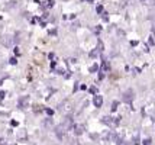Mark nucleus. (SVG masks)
<instances>
[{"label":"nucleus","mask_w":155,"mask_h":145,"mask_svg":"<svg viewBox=\"0 0 155 145\" xmlns=\"http://www.w3.org/2000/svg\"><path fill=\"white\" fill-rule=\"evenodd\" d=\"M96 12H97V13H101V12H103V6H101V5H99V6L96 7Z\"/></svg>","instance_id":"obj_6"},{"label":"nucleus","mask_w":155,"mask_h":145,"mask_svg":"<svg viewBox=\"0 0 155 145\" xmlns=\"http://www.w3.org/2000/svg\"><path fill=\"white\" fill-rule=\"evenodd\" d=\"M45 112H47V113H48V115H51V116H52V113H54V112H52V110H51V109H47V110H45Z\"/></svg>","instance_id":"obj_13"},{"label":"nucleus","mask_w":155,"mask_h":145,"mask_svg":"<svg viewBox=\"0 0 155 145\" xmlns=\"http://www.w3.org/2000/svg\"><path fill=\"white\" fill-rule=\"evenodd\" d=\"M107 64H106V61L103 62V65H101V73H106V71H107Z\"/></svg>","instance_id":"obj_4"},{"label":"nucleus","mask_w":155,"mask_h":145,"mask_svg":"<svg viewBox=\"0 0 155 145\" xmlns=\"http://www.w3.org/2000/svg\"><path fill=\"white\" fill-rule=\"evenodd\" d=\"M9 61H10V64H12V65H15V64H18V60H16V58H10Z\"/></svg>","instance_id":"obj_10"},{"label":"nucleus","mask_w":155,"mask_h":145,"mask_svg":"<svg viewBox=\"0 0 155 145\" xmlns=\"http://www.w3.org/2000/svg\"><path fill=\"white\" fill-rule=\"evenodd\" d=\"M149 45H154V39H152V36L149 38Z\"/></svg>","instance_id":"obj_15"},{"label":"nucleus","mask_w":155,"mask_h":145,"mask_svg":"<svg viewBox=\"0 0 155 145\" xmlns=\"http://www.w3.org/2000/svg\"><path fill=\"white\" fill-rule=\"evenodd\" d=\"M93 103H94L96 107H101V104H103V97L99 96V94H96L94 99H93Z\"/></svg>","instance_id":"obj_1"},{"label":"nucleus","mask_w":155,"mask_h":145,"mask_svg":"<svg viewBox=\"0 0 155 145\" xmlns=\"http://www.w3.org/2000/svg\"><path fill=\"white\" fill-rule=\"evenodd\" d=\"M88 3H93V2H94V0H87Z\"/></svg>","instance_id":"obj_17"},{"label":"nucleus","mask_w":155,"mask_h":145,"mask_svg":"<svg viewBox=\"0 0 155 145\" xmlns=\"http://www.w3.org/2000/svg\"><path fill=\"white\" fill-rule=\"evenodd\" d=\"M54 3H55L54 0H47V6L48 7H52V6H54Z\"/></svg>","instance_id":"obj_5"},{"label":"nucleus","mask_w":155,"mask_h":145,"mask_svg":"<svg viewBox=\"0 0 155 145\" xmlns=\"http://www.w3.org/2000/svg\"><path fill=\"white\" fill-rule=\"evenodd\" d=\"M3 44H6V45H10V38H9V36H6V38L3 39Z\"/></svg>","instance_id":"obj_7"},{"label":"nucleus","mask_w":155,"mask_h":145,"mask_svg":"<svg viewBox=\"0 0 155 145\" xmlns=\"http://www.w3.org/2000/svg\"><path fill=\"white\" fill-rule=\"evenodd\" d=\"M97 70H99V67H97V65H93V67L90 68V71H91V73H94V71H97Z\"/></svg>","instance_id":"obj_11"},{"label":"nucleus","mask_w":155,"mask_h":145,"mask_svg":"<svg viewBox=\"0 0 155 145\" xmlns=\"http://www.w3.org/2000/svg\"><path fill=\"white\" fill-rule=\"evenodd\" d=\"M97 54H99V51H97V49H94V51H91V52H90V57H96Z\"/></svg>","instance_id":"obj_9"},{"label":"nucleus","mask_w":155,"mask_h":145,"mask_svg":"<svg viewBox=\"0 0 155 145\" xmlns=\"http://www.w3.org/2000/svg\"><path fill=\"white\" fill-rule=\"evenodd\" d=\"M90 91H91L93 94H96V91H97V90H96V87H91V89H90Z\"/></svg>","instance_id":"obj_14"},{"label":"nucleus","mask_w":155,"mask_h":145,"mask_svg":"<svg viewBox=\"0 0 155 145\" xmlns=\"http://www.w3.org/2000/svg\"><path fill=\"white\" fill-rule=\"evenodd\" d=\"M28 103H29V99H28V97H23V99H20V102H19L20 107H25Z\"/></svg>","instance_id":"obj_3"},{"label":"nucleus","mask_w":155,"mask_h":145,"mask_svg":"<svg viewBox=\"0 0 155 145\" xmlns=\"http://www.w3.org/2000/svg\"><path fill=\"white\" fill-rule=\"evenodd\" d=\"M6 96V93H5V91H0V97H2V99H3V97Z\"/></svg>","instance_id":"obj_16"},{"label":"nucleus","mask_w":155,"mask_h":145,"mask_svg":"<svg viewBox=\"0 0 155 145\" xmlns=\"http://www.w3.org/2000/svg\"><path fill=\"white\" fill-rule=\"evenodd\" d=\"M132 99H134V91H132V90L125 91V94H123V100H125V102H130Z\"/></svg>","instance_id":"obj_2"},{"label":"nucleus","mask_w":155,"mask_h":145,"mask_svg":"<svg viewBox=\"0 0 155 145\" xmlns=\"http://www.w3.org/2000/svg\"><path fill=\"white\" fill-rule=\"evenodd\" d=\"M117 104H119L117 102H113V104H112V110H113V112H115L116 109H117Z\"/></svg>","instance_id":"obj_8"},{"label":"nucleus","mask_w":155,"mask_h":145,"mask_svg":"<svg viewBox=\"0 0 155 145\" xmlns=\"http://www.w3.org/2000/svg\"><path fill=\"white\" fill-rule=\"evenodd\" d=\"M143 145H151V139H145V141H143Z\"/></svg>","instance_id":"obj_12"}]
</instances>
